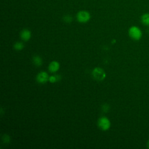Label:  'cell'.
Listing matches in <instances>:
<instances>
[{
	"instance_id": "cell-1",
	"label": "cell",
	"mask_w": 149,
	"mask_h": 149,
	"mask_svg": "<svg viewBox=\"0 0 149 149\" xmlns=\"http://www.w3.org/2000/svg\"><path fill=\"white\" fill-rule=\"evenodd\" d=\"M128 34L132 39L136 41L140 40L143 36L142 31L136 26H131L128 30Z\"/></svg>"
},
{
	"instance_id": "cell-2",
	"label": "cell",
	"mask_w": 149,
	"mask_h": 149,
	"mask_svg": "<svg viewBox=\"0 0 149 149\" xmlns=\"http://www.w3.org/2000/svg\"><path fill=\"white\" fill-rule=\"evenodd\" d=\"M97 125L98 127L101 130L103 131H106L110 128L111 122L108 118L105 116H101L98 119Z\"/></svg>"
},
{
	"instance_id": "cell-3",
	"label": "cell",
	"mask_w": 149,
	"mask_h": 149,
	"mask_svg": "<svg viewBox=\"0 0 149 149\" xmlns=\"http://www.w3.org/2000/svg\"><path fill=\"white\" fill-rule=\"evenodd\" d=\"M91 74L93 78L97 81H102L104 80L106 77L105 71L102 68L98 67H97L93 70Z\"/></svg>"
},
{
	"instance_id": "cell-4",
	"label": "cell",
	"mask_w": 149,
	"mask_h": 149,
	"mask_svg": "<svg viewBox=\"0 0 149 149\" xmlns=\"http://www.w3.org/2000/svg\"><path fill=\"white\" fill-rule=\"evenodd\" d=\"M91 16L90 13L86 10H80L77 12L76 15L77 20L82 23H85L88 22L90 19Z\"/></svg>"
},
{
	"instance_id": "cell-5",
	"label": "cell",
	"mask_w": 149,
	"mask_h": 149,
	"mask_svg": "<svg viewBox=\"0 0 149 149\" xmlns=\"http://www.w3.org/2000/svg\"><path fill=\"white\" fill-rule=\"evenodd\" d=\"M49 76L46 72L42 71L39 72L36 76V80L40 84H44L49 81Z\"/></svg>"
},
{
	"instance_id": "cell-6",
	"label": "cell",
	"mask_w": 149,
	"mask_h": 149,
	"mask_svg": "<svg viewBox=\"0 0 149 149\" xmlns=\"http://www.w3.org/2000/svg\"><path fill=\"white\" fill-rule=\"evenodd\" d=\"M20 36L22 40L27 41L30 39L31 37V33L29 29H24L21 31L20 33Z\"/></svg>"
},
{
	"instance_id": "cell-7",
	"label": "cell",
	"mask_w": 149,
	"mask_h": 149,
	"mask_svg": "<svg viewBox=\"0 0 149 149\" xmlns=\"http://www.w3.org/2000/svg\"><path fill=\"white\" fill-rule=\"evenodd\" d=\"M60 68L59 63L56 61H52L48 66V70L51 73H55L57 72Z\"/></svg>"
},
{
	"instance_id": "cell-8",
	"label": "cell",
	"mask_w": 149,
	"mask_h": 149,
	"mask_svg": "<svg viewBox=\"0 0 149 149\" xmlns=\"http://www.w3.org/2000/svg\"><path fill=\"white\" fill-rule=\"evenodd\" d=\"M140 20L143 24L146 26H149V13L143 14L141 16Z\"/></svg>"
},
{
	"instance_id": "cell-9",
	"label": "cell",
	"mask_w": 149,
	"mask_h": 149,
	"mask_svg": "<svg viewBox=\"0 0 149 149\" xmlns=\"http://www.w3.org/2000/svg\"><path fill=\"white\" fill-rule=\"evenodd\" d=\"M33 62L36 66H41L42 64V59L38 55H34L33 57Z\"/></svg>"
},
{
	"instance_id": "cell-10",
	"label": "cell",
	"mask_w": 149,
	"mask_h": 149,
	"mask_svg": "<svg viewBox=\"0 0 149 149\" xmlns=\"http://www.w3.org/2000/svg\"><path fill=\"white\" fill-rule=\"evenodd\" d=\"M61 77L59 76V75H54V76H51L49 77V81L50 83H54L58 80H59L61 79Z\"/></svg>"
},
{
	"instance_id": "cell-11",
	"label": "cell",
	"mask_w": 149,
	"mask_h": 149,
	"mask_svg": "<svg viewBox=\"0 0 149 149\" xmlns=\"http://www.w3.org/2000/svg\"><path fill=\"white\" fill-rule=\"evenodd\" d=\"M14 48L17 51H20L24 48V44L22 42H16L13 45Z\"/></svg>"
},
{
	"instance_id": "cell-12",
	"label": "cell",
	"mask_w": 149,
	"mask_h": 149,
	"mask_svg": "<svg viewBox=\"0 0 149 149\" xmlns=\"http://www.w3.org/2000/svg\"><path fill=\"white\" fill-rule=\"evenodd\" d=\"M2 140L5 143H8L10 141V137L8 134H4L2 136Z\"/></svg>"
},
{
	"instance_id": "cell-13",
	"label": "cell",
	"mask_w": 149,
	"mask_h": 149,
	"mask_svg": "<svg viewBox=\"0 0 149 149\" xmlns=\"http://www.w3.org/2000/svg\"><path fill=\"white\" fill-rule=\"evenodd\" d=\"M63 20L66 23H70L72 20V17L71 16L66 15L63 17Z\"/></svg>"
},
{
	"instance_id": "cell-14",
	"label": "cell",
	"mask_w": 149,
	"mask_h": 149,
	"mask_svg": "<svg viewBox=\"0 0 149 149\" xmlns=\"http://www.w3.org/2000/svg\"><path fill=\"white\" fill-rule=\"evenodd\" d=\"M102 111L104 112H108L109 109V106L107 104H105L102 105Z\"/></svg>"
},
{
	"instance_id": "cell-15",
	"label": "cell",
	"mask_w": 149,
	"mask_h": 149,
	"mask_svg": "<svg viewBox=\"0 0 149 149\" xmlns=\"http://www.w3.org/2000/svg\"><path fill=\"white\" fill-rule=\"evenodd\" d=\"M147 147L149 148V139L147 141Z\"/></svg>"
}]
</instances>
